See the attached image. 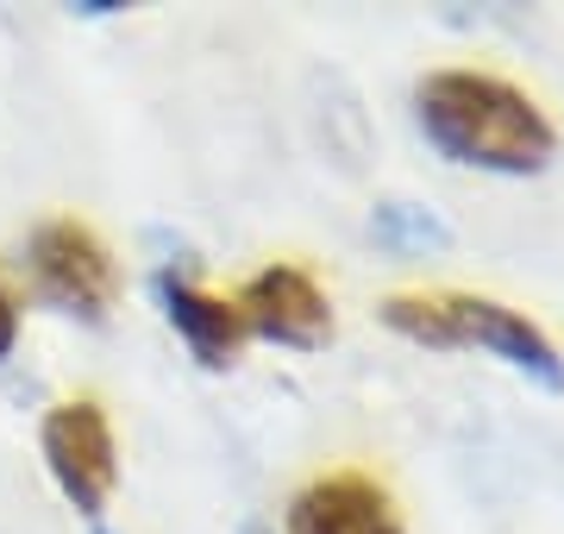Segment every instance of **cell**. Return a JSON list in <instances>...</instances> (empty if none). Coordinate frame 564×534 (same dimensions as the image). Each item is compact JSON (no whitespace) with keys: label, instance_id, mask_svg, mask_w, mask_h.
<instances>
[{"label":"cell","instance_id":"1","mask_svg":"<svg viewBox=\"0 0 564 534\" xmlns=\"http://www.w3.org/2000/svg\"><path fill=\"white\" fill-rule=\"evenodd\" d=\"M414 120L440 158L496 170V177H533L558 151L545 107L527 88L484 76V70H433L414 88Z\"/></svg>","mask_w":564,"mask_h":534},{"label":"cell","instance_id":"2","mask_svg":"<svg viewBox=\"0 0 564 534\" xmlns=\"http://www.w3.org/2000/svg\"><path fill=\"white\" fill-rule=\"evenodd\" d=\"M383 321L414 346H484L502 365L527 371L545 391H564V359L527 314L489 302V296H389Z\"/></svg>","mask_w":564,"mask_h":534},{"label":"cell","instance_id":"3","mask_svg":"<svg viewBox=\"0 0 564 534\" xmlns=\"http://www.w3.org/2000/svg\"><path fill=\"white\" fill-rule=\"evenodd\" d=\"M39 447H44V466L57 478L63 503L95 522L107 510V496H113V478H120V452H113V428H107L101 403H88V396L57 403L44 415Z\"/></svg>","mask_w":564,"mask_h":534},{"label":"cell","instance_id":"4","mask_svg":"<svg viewBox=\"0 0 564 534\" xmlns=\"http://www.w3.org/2000/svg\"><path fill=\"white\" fill-rule=\"evenodd\" d=\"M32 277L57 309L82 314V321H101L120 296V270L82 221H44L32 233Z\"/></svg>","mask_w":564,"mask_h":534},{"label":"cell","instance_id":"5","mask_svg":"<svg viewBox=\"0 0 564 534\" xmlns=\"http://www.w3.org/2000/svg\"><path fill=\"white\" fill-rule=\"evenodd\" d=\"M245 333H263L276 346H321L333 333V302L302 265H270L239 289Z\"/></svg>","mask_w":564,"mask_h":534},{"label":"cell","instance_id":"6","mask_svg":"<svg viewBox=\"0 0 564 534\" xmlns=\"http://www.w3.org/2000/svg\"><path fill=\"white\" fill-rule=\"evenodd\" d=\"M151 296H158L163 321L176 328V340L195 352L207 371H226L232 359H239V346H245V314H239V302L207 296V289L195 284L188 270H170V265L151 277Z\"/></svg>","mask_w":564,"mask_h":534},{"label":"cell","instance_id":"7","mask_svg":"<svg viewBox=\"0 0 564 534\" xmlns=\"http://www.w3.org/2000/svg\"><path fill=\"white\" fill-rule=\"evenodd\" d=\"M289 534H408L389 491L364 472L314 478L289 503Z\"/></svg>","mask_w":564,"mask_h":534},{"label":"cell","instance_id":"8","mask_svg":"<svg viewBox=\"0 0 564 534\" xmlns=\"http://www.w3.org/2000/svg\"><path fill=\"white\" fill-rule=\"evenodd\" d=\"M370 233H377V246H389V252H433V246L452 239V233L414 202H383L377 207V221H370Z\"/></svg>","mask_w":564,"mask_h":534},{"label":"cell","instance_id":"9","mask_svg":"<svg viewBox=\"0 0 564 534\" xmlns=\"http://www.w3.org/2000/svg\"><path fill=\"white\" fill-rule=\"evenodd\" d=\"M13 346H20V309H13V296L0 284V359H13Z\"/></svg>","mask_w":564,"mask_h":534},{"label":"cell","instance_id":"10","mask_svg":"<svg viewBox=\"0 0 564 534\" xmlns=\"http://www.w3.org/2000/svg\"><path fill=\"white\" fill-rule=\"evenodd\" d=\"M245 534H270V528H245Z\"/></svg>","mask_w":564,"mask_h":534},{"label":"cell","instance_id":"11","mask_svg":"<svg viewBox=\"0 0 564 534\" xmlns=\"http://www.w3.org/2000/svg\"><path fill=\"white\" fill-rule=\"evenodd\" d=\"M95 534H113V528H95Z\"/></svg>","mask_w":564,"mask_h":534}]
</instances>
